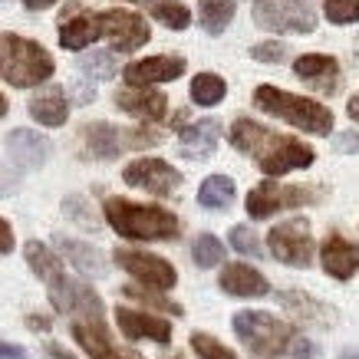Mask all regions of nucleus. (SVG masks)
Wrapping results in <instances>:
<instances>
[{"mask_svg": "<svg viewBox=\"0 0 359 359\" xmlns=\"http://www.w3.org/2000/svg\"><path fill=\"white\" fill-rule=\"evenodd\" d=\"M250 56L257 63H280V60H287V46L277 43V40H267V43L250 46Z\"/></svg>", "mask_w": 359, "mask_h": 359, "instance_id": "38", "label": "nucleus"}, {"mask_svg": "<svg viewBox=\"0 0 359 359\" xmlns=\"http://www.w3.org/2000/svg\"><path fill=\"white\" fill-rule=\"evenodd\" d=\"M122 182L132 188H142L149 195L168 198L182 185V172L172 168L165 158H135V162H129L122 168Z\"/></svg>", "mask_w": 359, "mask_h": 359, "instance_id": "10", "label": "nucleus"}, {"mask_svg": "<svg viewBox=\"0 0 359 359\" xmlns=\"http://www.w3.org/2000/svg\"><path fill=\"white\" fill-rule=\"evenodd\" d=\"M277 304L294 313L297 320H304L306 327H330L333 323V306H327L323 300L304 294V290H280L277 294Z\"/></svg>", "mask_w": 359, "mask_h": 359, "instance_id": "21", "label": "nucleus"}, {"mask_svg": "<svg viewBox=\"0 0 359 359\" xmlns=\"http://www.w3.org/2000/svg\"><path fill=\"white\" fill-rule=\"evenodd\" d=\"M13 250V231L11 221H0V254H11Z\"/></svg>", "mask_w": 359, "mask_h": 359, "instance_id": "40", "label": "nucleus"}, {"mask_svg": "<svg viewBox=\"0 0 359 359\" xmlns=\"http://www.w3.org/2000/svg\"><path fill=\"white\" fill-rule=\"evenodd\" d=\"M99 23H102V36H109V43L119 53L139 50V46H145L152 40L149 23L132 11H106V13H99Z\"/></svg>", "mask_w": 359, "mask_h": 359, "instance_id": "14", "label": "nucleus"}, {"mask_svg": "<svg viewBox=\"0 0 359 359\" xmlns=\"http://www.w3.org/2000/svg\"><path fill=\"white\" fill-rule=\"evenodd\" d=\"M234 7H238V0H198V20L205 33L218 36L228 30V23L234 20Z\"/></svg>", "mask_w": 359, "mask_h": 359, "instance_id": "27", "label": "nucleus"}, {"mask_svg": "<svg viewBox=\"0 0 359 359\" xmlns=\"http://www.w3.org/2000/svg\"><path fill=\"white\" fill-rule=\"evenodd\" d=\"M271 254L277 261H283L287 267H310L313 257V234H310V221L306 218H290L277 224L267 234Z\"/></svg>", "mask_w": 359, "mask_h": 359, "instance_id": "9", "label": "nucleus"}, {"mask_svg": "<svg viewBox=\"0 0 359 359\" xmlns=\"http://www.w3.org/2000/svg\"><path fill=\"white\" fill-rule=\"evenodd\" d=\"M337 149L343 155H356L359 152V135L356 132H343V135H337Z\"/></svg>", "mask_w": 359, "mask_h": 359, "instance_id": "39", "label": "nucleus"}, {"mask_svg": "<svg viewBox=\"0 0 359 359\" xmlns=\"http://www.w3.org/2000/svg\"><path fill=\"white\" fill-rule=\"evenodd\" d=\"M191 257H195V264L201 271H208L218 261H224V244L215 234H198V241L191 244Z\"/></svg>", "mask_w": 359, "mask_h": 359, "instance_id": "31", "label": "nucleus"}, {"mask_svg": "<svg viewBox=\"0 0 359 359\" xmlns=\"http://www.w3.org/2000/svg\"><path fill=\"white\" fill-rule=\"evenodd\" d=\"M320 191H306V188H294V185H277V182H261L257 188H250L248 195V215L254 221L271 218L273 211L283 208H300L306 201H316Z\"/></svg>", "mask_w": 359, "mask_h": 359, "instance_id": "12", "label": "nucleus"}, {"mask_svg": "<svg viewBox=\"0 0 359 359\" xmlns=\"http://www.w3.org/2000/svg\"><path fill=\"white\" fill-rule=\"evenodd\" d=\"M106 221L112 231H119L129 241H175L178 238V218L165 208L139 205L129 198H109L106 201Z\"/></svg>", "mask_w": 359, "mask_h": 359, "instance_id": "2", "label": "nucleus"}, {"mask_svg": "<svg viewBox=\"0 0 359 359\" xmlns=\"http://www.w3.org/2000/svg\"><path fill=\"white\" fill-rule=\"evenodd\" d=\"M231 248L238 250V254H244V257H264V244L257 241V234L248 224L231 228Z\"/></svg>", "mask_w": 359, "mask_h": 359, "instance_id": "34", "label": "nucleus"}, {"mask_svg": "<svg viewBox=\"0 0 359 359\" xmlns=\"http://www.w3.org/2000/svg\"><path fill=\"white\" fill-rule=\"evenodd\" d=\"M112 261L119 264L126 273H132L139 283L155 287V290H168L178 280V271L172 264L158 257V254H145V250H132V248H119L112 254Z\"/></svg>", "mask_w": 359, "mask_h": 359, "instance_id": "11", "label": "nucleus"}, {"mask_svg": "<svg viewBox=\"0 0 359 359\" xmlns=\"http://www.w3.org/2000/svg\"><path fill=\"white\" fill-rule=\"evenodd\" d=\"M320 261H323V271L337 280H349L353 273L359 271V244H353L343 234H330L320 248Z\"/></svg>", "mask_w": 359, "mask_h": 359, "instance_id": "19", "label": "nucleus"}, {"mask_svg": "<svg viewBox=\"0 0 359 359\" xmlns=\"http://www.w3.org/2000/svg\"><path fill=\"white\" fill-rule=\"evenodd\" d=\"M0 73H4V83L13 89L40 86L53 76V56L27 36L4 33L0 36Z\"/></svg>", "mask_w": 359, "mask_h": 359, "instance_id": "3", "label": "nucleus"}, {"mask_svg": "<svg viewBox=\"0 0 359 359\" xmlns=\"http://www.w3.org/2000/svg\"><path fill=\"white\" fill-rule=\"evenodd\" d=\"M238 195V188L228 175H208L198 188V205L201 208H228Z\"/></svg>", "mask_w": 359, "mask_h": 359, "instance_id": "28", "label": "nucleus"}, {"mask_svg": "<svg viewBox=\"0 0 359 359\" xmlns=\"http://www.w3.org/2000/svg\"><path fill=\"white\" fill-rule=\"evenodd\" d=\"M116 106L122 112H129L135 119H145V122H162L165 112H168V99L158 93V89H149V86H129V89H119L116 93Z\"/></svg>", "mask_w": 359, "mask_h": 359, "instance_id": "17", "label": "nucleus"}, {"mask_svg": "<svg viewBox=\"0 0 359 359\" xmlns=\"http://www.w3.org/2000/svg\"><path fill=\"white\" fill-rule=\"evenodd\" d=\"M63 211H66V218H73L76 224H83L86 231H96V228H99V218L93 215V208L86 205V198L69 195V198L63 201Z\"/></svg>", "mask_w": 359, "mask_h": 359, "instance_id": "36", "label": "nucleus"}, {"mask_svg": "<svg viewBox=\"0 0 359 359\" xmlns=\"http://www.w3.org/2000/svg\"><path fill=\"white\" fill-rule=\"evenodd\" d=\"M46 353H50V359H76L73 353H66L60 343H50V346H46Z\"/></svg>", "mask_w": 359, "mask_h": 359, "instance_id": "42", "label": "nucleus"}, {"mask_svg": "<svg viewBox=\"0 0 359 359\" xmlns=\"http://www.w3.org/2000/svg\"><path fill=\"white\" fill-rule=\"evenodd\" d=\"M152 17L158 23H165L168 30H185L188 23H191V13H188V7L182 0H155Z\"/></svg>", "mask_w": 359, "mask_h": 359, "instance_id": "30", "label": "nucleus"}, {"mask_svg": "<svg viewBox=\"0 0 359 359\" xmlns=\"http://www.w3.org/2000/svg\"><path fill=\"white\" fill-rule=\"evenodd\" d=\"M155 287H149V290H142L139 283H129V287H122V294L129 297V300H139V304H145L149 310H162V313H175V316H182V306L172 304L168 297L162 294H152Z\"/></svg>", "mask_w": 359, "mask_h": 359, "instance_id": "32", "label": "nucleus"}, {"mask_svg": "<svg viewBox=\"0 0 359 359\" xmlns=\"http://www.w3.org/2000/svg\"><path fill=\"white\" fill-rule=\"evenodd\" d=\"M102 36V23H99V13H73L60 20V46L63 50H86L93 40Z\"/></svg>", "mask_w": 359, "mask_h": 359, "instance_id": "25", "label": "nucleus"}, {"mask_svg": "<svg viewBox=\"0 0 359 359\" xmlns=\"http://www.w3.org/2000/svg\"><path fill=\"white\" fill-rule=\"evenodd\" d=\"M254 106L267 116H277V119L290 122L297 129L304 132H313V135H330L333 129V112L323 106V102H313V99H304V96H294L287 89H277V86H257L254 93Z\"/></svg>", "mask_w": 359, "mask_h": 359, "instance_id": "4", "label": "nucleus"}, {"mask_svg": "<svg viewBox=\"0 0 359 359\" xmlns=\"http://www.w3.org/2000/svg\"><path fill=\"white\" fill-rule=\"evenodd\" d=\"M56 248L63 250L66 261L73 264L79 273H86V277H106V273H109V264L102 257V250L93 248V244H83V241H76V238L60 234V238H56Z\"/></svg>", "mask_w": 359, "mask_h": 359, "instance_id": "23", "label": "nucleus"}, {"mask_svg": "<svg viewBox=\"0 0 359 359\" xmlns=\"http://www.w3.org/2000/svg\"><path fill=\"white\" fill-rule=\"evenodd\" d=\"M191 349L198 353V359H238L224 343H218L208 333H191Z\"/></svg>", "mask_w": 359, "mask_h": 359, "instance_id": "35", "label": "nucleus"}, {"mask_svg": "<svg viewBox=\"0 0 359 359\" xmlns=\"http://www.w3.org/2000/svg\"><path fill=\"white\" fill-rule=\"evenodd\" d=\"M218 283H221V290H224V294L244 297V300L271 294V283H267V277H264V273H257L254 267H248V264H228V267L221 271Z\"/></svg>", "mask_w": 359, "mask_h": 359, "instance_id": "20", "label": "nucleus"}, {"mask_svg": "<svg viewBox=\"0 0 359 359\" xmlns=\"http://www.w3.org/2000/svg\"><path fill=\"white\" fill-rule=\"evenodd\" d=\"M56 0H23V7L27 11H46V7H53Z\"/></svg>", "mask_w": 359, "mask_h": 359, "instance_id": "43", "label": "nucleus"}, {"mask_svg": "<svg viewBox=\"0 0 359 359\" xmlns=\"http://www.w3.org/2000/svg\"><path fill=\"white\" fill-rule=\"evenodd\" d=\"M27 112H30V116L40 122V126H50V129H56V126H63V122L69 119V102H66V93L60 86L43 89V93H36V96L30 99Z\"/></svg>", "mask_w": 359, "mask_h": 359, "instance_id": "26", "label": "nucleus"}, {"mask_svg": "<svg viewBox=\"0 0 359 359\" xmlns=\"http://www.w3.org/2000/svg\"><path fill=\"white\" fill-rule=\"evenodd\" d=\"M218 139H221V122L201 119L178 132V149H182L185 158H208V155L218 149Z\"/></svg>", "mask_w": 359, "mask_h": 359, "instance_id": "22", "label": "nucleus"}, {"mask_svg": "<svg viewBox=\"0 0 359 359\" xmlns=\"http://www.w3.org/2000/svg\"><path fill=\"white\" fill-rule=\"evenodd\" d=\"M294 73H297V79H304L306 86H313L323 96H333L339 89V63L333 56L306 53L300 60H294Z\"/></svg>", "mask_w": 359, "mask_h": 359, "instance_id": "16", "label": "nucleus"}, {"mask_svg": "<svg viewBox=\"0 0 359 359\" xmlns=\"http://www.w3.org/2000/svg\"><path fill=\"white\" fill-rule=\"evenodd\" d=\"M116 323H119L126 339H155V343H168V339H172V323H168V320L142 313V310L119 306V310H116Z\"/></svg>", "mask_w": 359, "mask_h": 359, "instance_id": "18", "label": "nucleus"}, {"mask_svg": "<svg viewBox=\"0 0 359 359\" xmlns=\"http://www.w3.org/2000/svg\"><path fill=\"white\" fill-rule=\"evenodd\" d=\"M79 69L86 73L89 79H112L116 76V56L106 53V50H96V53H89L79 60Z\"/></svg>", "mask_w": 359, "mask_h": 359, "instance_id": "33", "label": "nucleus"}, {"mask_svg": "<svg viewBox=\"0 0 359 359\" xmlns=\"http://www.w3.org/2000/svg\"><path fill=\"white\" fill-rule=\"evenodd\" d=\"M234 333L244 339V346L257 356H283L294 346V330L280 323L277 316L264 310H244L234 316Z\"/></svg>", "mask_w": 359, "mask_h": 359, "instance_id": "5", "label": "nucleus"}, {"mask_svg": "<svg viewBox=\"0 0 359 359\" xmlns=\"http://www.w3.org/2000/svg\"><path fill=\"white\" fill-rule=\"evenodd\" d=\"M254 20L271 33H313L316 17L304 0H254Z\"/></svg>", "mask_w": 359, "mask_h": 359, "instance_id": "8", "label": "nucleus"}, {"mask_svg": "<svg viewBox=\"0 0 359 359\" xmlns=\"http://www.w3.org/2000/svg\"><path fill=\"white\" fill-rule=\"evenodd\" d=\"M346 116H349V119H353V122H359V93H356V96H353V99H349Z\"/></svg>", "mask_w": 359, "mask_h": 359, "instance_id": "45", "label": "nucleus"}, {"mask_svg": "<svg viewBox=\"0 0 359 359\" xmlns=\"http://www.w3.org/2000/svg\"><path fill=\"white\" fill-rule=\"evenodd\" d=\"M23 254H27L30 271L36 273L40 280L50 283V300H53V306L66 313V310H69V290H73V280H66L63 261H60L46 244H40V241H30V244L23 248Z\"/></svg>", "mask_w": 359, "mask_h": 359, "instance_id": "13", "label": "nucleus"}, {"mask_svg": "<svg viewBox=\"0 0 359 359\" xmlns=\"http://www.w3.org/2000/svg\"><path fill=\"white\" fill-rule=\"evenodd\" d=\"M231 145L238 149V152H248L257 158L264 175H287V172H297V168H310L316 158V152L310 145H304L300 139L294 135H277L271 132L267 126L254 119H234L231 126Z\"/></svg>", "mask_w": 359, "mask_h": 359, "instance_id": "1", "label": "nucleus"}, {"mask_svg": "<svg viewBox=\"0 0 359 359\" xmlns=\"http://www.w3.org/2000/svg\"><path fill=\"white\" fill-rule=\"evenodd\" d=\"M158 132H145V129H116L109 122H93L83 126V145L89 155L96 158H116L126 149H145V145H158Z\"/></svg>", "mask_w": 359, "mask_h": 359, "instance_id": "7", "label": "nucleus"}, {"mask_svg": "<svg viewBox=\"0 0 359 359\" xmlns=\"http://www.w3.org/2000/svg\"><path fill=\"white\" fill-rule=\"evenodd\" d=\"M27 327L30 330H50V320H46V316H27Z\"/></svg>", "mask_w": 359, "mask_h": 359, "instance_id": "44", "label": "nucleus"}, {"mask_svg": "<svg viewBox=\"0 0 359 359\" xmlns=\"http://www.w3.org/2000/svg\"><path fill=\"white\" fill-rule=\"evenodd\" d=\"M224 93H228V86L215 73H198L191 79V99H195L198 106H218L221 99H224Z\"/></svg>", "mask_w": 359, "mask_h": 359, "instance_id": "29", "label": "nucleus"}, {"mask_svg": "<svg viewBox=\"0 0 359 359\" xmlns=\"http://www.w3.org/2000/svg\"><path fill=\"white\" fill-rule=\"evenodd\" d=\"M4 191L11 188V182H17L20 175L40 168V165L50 158V142L40 135V132H30V129H13L7 132L4 139Z\"/></svg>", "mask_w": 359, "mask_h": 359, "instance_id": "6", "label": "nucleus"}, {"mask_svg": "<svg viewBox=\"0 0 359 359\" xmlns=\"http://www.w3.org/2000/svg\"><path fill=\"white\" fill-rule=\"evenodd\" d=\"M323 13L330 23H356L359 0H323Z\"/></svg>", "mask_w": 359, "mask_h": 359, "instance_id": "37", "label": "nucleus"}, {"mask_svg": "<svg viewBox=\"0 0 359 359\" xmlns=\"http://www.w3.org/2000/svg\"><path fill=\"white\" fill-rule=\"evenodd\" d=\"M185 73V60L182 56H149V60H135L122 69V76L129 86H152V83H172Z\"/></svg>", "mask_w": 359, "mask_h": 359, "instance_id": "15", "label": "nucleus"}, {"mask_svg": "<svg viewBox=\"0 0 359 359\" xmlns=\"http://www.w3.org/2000/svg\"><path fill=\"white\" fill-rule=\"evenodd\" d=\"M0 353H4V359H27V349L11 346V343H4V346H0Z\"/></svg>", "mask_w": 359, "mask_h": 359, "instance_id": "41", "label": "nucleus"}, {"mask_svg": "<svg viewBox=\"0 0 359 359\" xmlns=\"http://www.w3.org/2000/svg\"><path fill=\"white\" fill-rule=\"evenodd\" d=\"M73 337H76V343L89 353V359H135V356H126V353H119V349L112 346L106 323L73 320Z\"/></svg>", "mask_w": 359, "mask_h": 359, "instance_id": "24", "label": "nucleus"}]
</instances>
